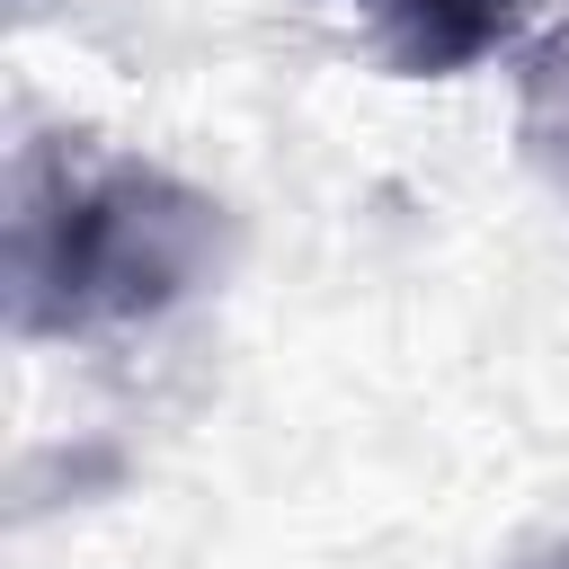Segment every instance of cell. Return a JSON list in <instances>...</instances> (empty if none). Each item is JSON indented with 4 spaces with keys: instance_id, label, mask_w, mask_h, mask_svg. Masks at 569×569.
<instances>
[{
    "instance_id": "1",
    "label": "cell",
    "mask_w": 569,
    "mask_h": 569,
    "mask_svg": "<svg viewBox=\"0 0 569 569\" xmlns=\"http://www.w3.org/2000/svg\"><path fill=\"white\" fill-rule=\"evenodd\" d=\"M222 249V204L133 151L44 133L9 160V329L18 338H98L160 320L204 284Z\"/></svg>"
},
{
    "instance_id": "2",
    "label": "cell",
    "mask_w": 569,
    "mask_h": 569,
    "mask_svg": "<svg viewBox=\"0 0 569 569\" xmlns=\"http://www.w3.org/2000/svg\"><path fill=\"white\" fill-rule=\"evenodd\" d=\"M356 9L409 80H453L489 62L525 18V0H356Z\"/></svg>"
},
{
    "instance_id": "3",
    "label": "cell",
    "mask_w": 569,
    "mask_h": 569,
    "mask_svg": "<svg viewBox=\"0 0 569 569\" xmlns=\"http://www.w3.org/2000/svg\"><path fill=\"white\" fill-rule=\"evenodd\" d=\"M551 569H569V551H560V560H551Z\"/></svg>"
}]
</instances>
